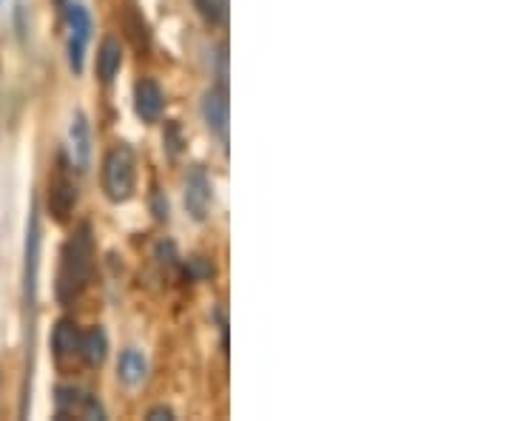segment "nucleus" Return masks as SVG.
Instances as JSON below:
<instances>
[{
  "mask_svg": "<svg viewBox=\"0 0 512 421\" xmlns=\"http://www.w3.org/2000/svg\"><path fill=\"white\" fill-rule=\"evenodd\" d=\"M134 111L143 123H160L165 111V94L157 80L140 77L134 83Z\"/></svg>",
  "mask_w": 512,
  "mask_h": 421,
  "instance_id": "obj_9",
  "label": "nucleus"
},
{
  "mask_svg": "<svg viewBox=\"0 0 512 421\" xmlns=\"http://www.w3.org/2000/svg\"><path fill=\"white\" fill-rule=\"evenodd\" d=\"M148 376V359L143 350L137 348H126L120 353V359H117V379H120V385L126 387H140L146 382Z\"/></svg>",
  "mask_w": 512,
  "mask_h": 421,
  "instance_id": "obj_11",
  "label": "nucleus"
},
{
  "mask_svg": "<svg viewBox=\"0 0 512 421\" xmlns=\"http://www.w3.org/2000/svg\"><path fill=\"white\" fill-rule=\"evenodd\" d=\"M80 333L83 330L77 328V322L69 319V316H63L60 322L52 330V350H55V356L63 362V359H69V356H80Z\"/></svg>",
  "mask_w": 512,
  "mask_h": 421,
  "instance_id": "obj_13",
  "label": "nucleus"
},
{
  "mask_svg": "<svg viewBox=\"0 0 512 421\" xmlns=\"http://www.w3.org/2000/svg\"><path fill=\"white\" fill-rule=\"evenodd\" d=\"M0 3H3V0H0Z\"/></svg>",
  "mask_w": 512,
  "mask_h": 421,
  "instance_id": "obj_19",
  "label": "nucleus"
},
{
  "mask_svg": "<svg viewBox=\"0 0 512 421\" xmlns=\"http://www.w3.org/2000/svg\"><path fill=\"white\" fill-rule=\"evenodd\" d=\"M74 205H77V185L72 183L66 163L60 160L57 177L49 183V211L55 214L57 222H66V217L74 211Z\"/></svg>",
  "mask_w": 512,
  "mask_h": 421,
  "instance_id": "obj_10",
  "label": "nucleus"
},
{
  "mask_svg": "<svg viewBox=\"0 0 512 421\" xmlns=\"http://www.w3.org/2000/svg\"><path fill=\"white\" fill-rule=\"evenodd\" d=\"M200 114L205 129L211 131L222 146L228 143V129H231V103H228V89L222 86H211L202 94Z\"/></svg>",
  "mask_w": 512,
  "mask_h": 421,
  "instance_id": "obj_7",
  "label": "nucleus"
},
{
  "mask_svg": "<svg viewBox=\"0 0 512 421\" xmlns=\"http://www.w3.org/2000/svg\"><path fill=\"white\" fill-rule=\"evenodd\" d=\"M185 211L194 222H205L211 214V205H214V183L208 177V171L202 165H191L188 174H185Z\"/></svg>",
  "mask_w": 512,
  "mask_h": 421,
  "instance_id": "obj_6",
  "label": "nucleus"
},
{
  "mask_svg": "<svg viewBox=\"0 0 512 421\" xmlns=\"http://www.w3.org/2000/svg\"><path fill=\"white\" fill-rule=\"evenodd\" d=\"M94 69H97L100 83H106V86H109V83H114V77H117V74H120V69H123V46H120V40L106 37V40L100 43Z\"/></svg>",
  "mask_w": 512,
  "mask_h": 421,
  "instance_id": "obj_12",
  "label": "nucleus"
},
{
  "mask_svg": "<svg viewBox=\"0 0 512 421\" xmlns=\"http://www.w3.org/2000/svg\"><path fill=\"white\" fill-rule=\"evenodd\" d=\"M194 6L211 26H222L228 20V0H194Z\"/></svg>",
  "mask_w": 512,
  "mask_h": 421,
  "instance_id": "obj_15",
  "label": "nucleus"
},
{
  "mask_svg": "<svg viewBox=\"0 0 512 421\" xmlns=\"http://www.w3.org/2000/svg\"><path fill=\"white\" fill-rule=\"evenodd\" d=\"M55 413L57 419H86L103 421L106 407L100 399L77 385H57L55 387Z\"/></svg>",
  "mask_w": 512,
  "mask_h": 421,
  "instance_id": "obj_4",
  "label": "nucleus"
},
{
  "mask_svg": "<svg viewBox=\"0 0 512 421\" xmlns=\"http://www.w3.org/2000/svg\"><path fill=\"white\" fill-rule=\"evenodd\" d=\"M97 262V245H94L92 225L83 222L72 231V237L63 242L60 265H57L55 296L60 305H72L89 288Z\"/></svg>",
  "mask_w": 512,
  "mask_h": 421,
  "instance_id": "obj_1",
  "label": "nucleus"
},
{
  "mask_svg": "<svg viewBox=\"0 0 512 421\" xmlns=\"http://www.w3.org/2000/svg\"><path fill=\"white\" fill-rule=\"evenodd\" d=\"M109 356V336L100 325L80 333V359L89 367H100Z\"/></svg>",
  "mask_w": 512,
  "mask_h": 421,
  "instance_id": "obj_14",
  "label": "nucleus"
},
{
  "mask_svg": "<svg viewBox=\"0 0 512 421\" xmlns=\"http://www.w3.org/2000/svg\"><path fill=\"white\" fill-rule=\"evenodd\" d=\"M66 148H69V165L77 168L80 174L92 168V123L86 117V111H74L69 134H66Z\"/></svg>",
  "mask_w": 512,
  "mask_h": 421,
  "instance_id": "obj_8",
  "label": "nucleus"
},
{
  "mask_svg": "<svg viewBox=\"0 0 512 421\" xmlns=\"http://www.w3.org/2000/svg\"><path fill=\"white\" fill-rule=\"evenodd\" d=\"M151 202H154V217H157V220H168V200H165L163 194H160V191H154Z\"/></svg>",
  "mask_w": 512,
  "mask_h": 421,
  "instance_id": "obj_18",
  "label": "nucleus"
},
{
  "mask_svg": "<svg viewBox=\"0 0 512 421\" xmlns=\"http://www.w3.org/2000/svg\"><path fill=\"white\" fill-rule=\"evenodd\" d=\"M148 421H174V410L171 407H165V404H157V407H151L146 413Z\"/></svg>",
  "mask_w": 512,
  "mask_h": 421,
  "instance_id": "obj_17",
  "label": "nucleus"
},
{
  "mask_svg": "<svg viewBox=\"0 0 512 421\" xmlns=\"http://www.w3.org/2000/svg\"><path fill=\"white\" fill-rule=\"evenodd\" d=\"M40 242H43V231H40V217L37 208H32L29 222H26V242H23V305L35 308L37 305V279H40Z\"/></svg>",
  "mask_w": 512,
  "mask_h": 421,
  "instance_id": "obj_5",
  "label": "nucleus"
},
{
  "mask_svg": "<svg viewBox=\"0 0 512 421\" xmlns=\"http://www.w3.org/2000/svg\"><path fill=\"white\" fill-rule=\"evenodd\" d=\"M185 276H188V279H208V276H214V265H208V262L200 257L188 259V265H185Z\"/></svg>",
  "mask_w": 512,
  "mask_h": 421,
  "instance_id": "obj_16",
  "label": "nucleus"
},
{
  "mask_svg": "<svg viewBox=\"0 0 512 421\" xmlns=\"http://www.w3.org/2000/svg\"><path fill=\"white\" fill-rule=\"evenodd\" d=\"M100 185H103V194L114 205L128 202L134 197V188H137V154L123 140L114 143L106 151L103 168H100Z\"/></svg>",
  "mask_w": 512,
  "mask_h": 421,
  "instance_id": "obj_2",
  "label": "nucleus"
},
{
  "mask_svg": "<svg viewBox=\"0 0 512 421\" xmlns=\"http://www.w3.org/2000/svg\"><path fill=\"white\" fill-rule=\"evenodd\" d=\"M66 60L74 74H83V63H86V49L92 43V12L83 3H69L66 6Z\"/></svg>",
  "mask_w": 512,
  "mask_h": 421,
  "instance_id": "obj_3",
  "label": "nucleus"
}]
</instances>
